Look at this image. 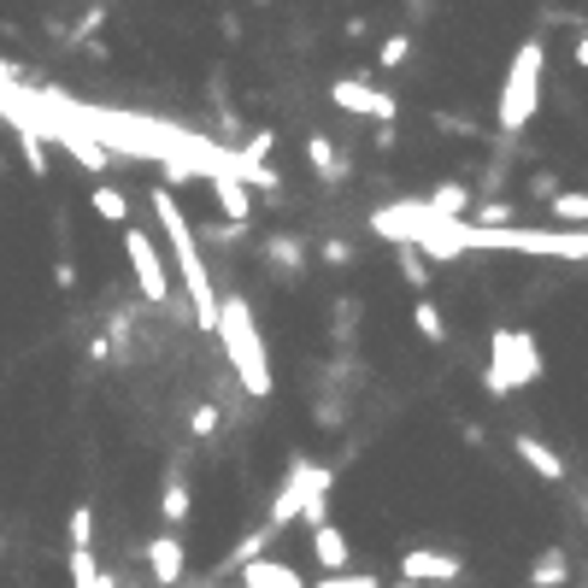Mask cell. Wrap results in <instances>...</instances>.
<instances>
[{
  "mask_svg": "<svg viewBox=\"0 0 588 588\" xmlns=\"http://www.w3.org/2000/svg\"><path fill=\"white\" fill-rule=\"evenodd\" d=\"M147 206H154V218H159V229H165V247H171V259H177V277H183V288H188V318H195V330L218 335L224 301H218V288H213V271H206V259H200L195 224H188V213L177 206V195H171L165 183L147 188Z\"/></svg>",
  "mask_w": 588,
  "mask_h": 588,
  "instance_id": "obj_1",
  "label": "cell"
},
{
  "mask_svg": "<svg viewBox=\"0 0 588 588\" xmlns=\"http://www.w3.org/2000/svg\"><path fill=\"white\" fill-rule=\"evenodd\" d=\"M218 342L236 365V383L247 389V401H271L277 376H271V353H265V335L254 324V306L242 294H224V312H218Z\"/></svg>",
  "mask_w": 588,
  "mask_h": 588,
  "instance_id": "obj_2",
  "label": "cell"
},
{
  "mask_svg": "<svg viewBox=\"0 0 588 588\" xmlns=\"http://www.w3.org/2000/svg\"><path fill=\"white\" fill-rule=\"evenodd\" d=\"M330 489H335V471L318 465V459H288V471L277 482V494H271L265 507V530H288V523H306V530H318L330 523Z\"/></svg>",
  "mask_w": 588,
  "mask_h": 588,
  "instance_id": "obj_3",
  "label": "cell"
},
{
  "mask_svg": "<svg viewBox=\"0 0 588 588\" xmlns=\"http://www.w3.org/2000/svg\"><path fill=\"white\" fill-rule=\"evenodd\" d=\"M541 71H548V41L541 36L518 41V53L507 66V82H500V107H494V124L507 136H518L523 124L541 112Z\"/></svg>",
  "mask_w": 588,
  "mask_h": 588,
  "instance_id": "obj_4",
  "label": "cell"
},
{
  "mask_svg": "<svg viewBox=\"0 0 588 588\" xmlns=\"http://www.w3.org/2000/svg\"><path fill=\"white\" fill-rule=\"evenodd\" d=\"M541 371H548V360H541V342L530 330H494L489 371H482V389H489L494 401H512V394H523L530 383H541Z\"/></svg>",
  "mask_w": 588,
  "mask_h": 588,
  "instance_id": "obj_5",
  "label": "cell"
},
{
  "mask_svg": "<svg viewBox=\"0 0 588 588\" xmlns=\"http://www.w3.org/2000/svg\"><path fill=\"white\" fill-rule=\"evenodd\" d=\"M330 100H335V107H342L347 118H371V124H383V130H389L394 118H401V100H394L389 89H376L371 71H360V77H335V82H330Z\"/></svg>",
  "mask_w": 588,
  "mask_h": 588,
  "instance_id": "obj_6",
  "label": "cell"
},
{
  "mask_svg": "<svg viewBox=\"0 0 588 588\" xmlns=\"http://www.w3.org/2000/svg\"><path fill=\"white\" fill-rule=\"evenodd\" d=\"M124 259H130L136 283H141V301L154 306H171V277H165V254L147 229H124Z\"/></svg>",
  "mask_w": 588,
  "mask_h": 588,
  "instance_id": "obj_7",
  "label": "cell"
},
{
  "mask_svg": "<svg viewBox=\"0 0 588 588\" xmlns=\"http://www.w3.org/2000/svg\"><path fill=\"white\" fill-rule=\"evenodd\" d=\"M465 577V559L448 548H406L401 553V582L424 588V582H459Z\"/></svg>",
  "mask_w": 588,
  "mask_h": 588,
  "instance_id": "obj_8",
  "label": "cell"
},
{
  "mask_svg": "<svg viewBox=\"0 0 588 588\" xmlns=\"http://www.w3.org/2000/svg\"><path fill=\"white\" fill-rule=\"evenodd\" d=\"M206 188H213V200H218V213L229 218V224H247L254 218V188H247L242 177H236V154H229L213 177H206Z\"/></svg>",
  "mask_w": 588,
  "mask_h": 588,
  "instance_id": "obj_9",
  "label": "cell"
},
{
  "mask_svg": "<svg viewBox=\"0 0 588 588\" xmlns=\"http://www.w3.org/2000/svg\"><path fill=\"white\" fill-rule=\"evenodd\" d=\"M147 571H154L159 588H177V582H183L188 553H183V536H177V530H165L159 541H147Z\"/></svg>",
  "mask_w": 588,
  "mask_h": 588,
  "instance_id": "obj_10",
  "label": "cell"
},
{
  "mask_svg": "<svg viewBox=\"0 0 588 588\" xmlns=\"http://www.w3.org/2000/svg\"><path fill=\"white\" fill-rule=\"evenodd\" d=\"M512 448H518V459H523V465H530L541 482H565V477H571V471H565V459H559L541 435H512Z\"/></svg>",
  "mask_w": 588,
  "mask_h": 588,
  "instance_id": "obj_11",
  "label": "cell"
},
{
  "mask_svg": "<svg viewBox=\"0 0 588 588\" xmlns=\"http://www.w3.org/2000/svg\"><path fill=\"white\" fill-rule=\"evenodd\" d=\"M312 559H318V571L330 577V571H347L353 565V548H347V536L335 530V523H318V530H312Z\"/></svg>",
  "mask_w": 588,
  "mask_h": 588,
  "instance_id": "obj_12",
  "label": "cell"
},
{
  "mask_svg": "<svg viewBox=\"0 0 588 588\" xmlns=\"http://www.w3.org/2000/svg\"><path fill=\"white\" fill-rule=\"evenodd\" d=\"M271 541H277V530H265V523H259V530H247V536L236 541V548L224 553L218 577H242V571H247V565H254V559H265V548H271Z\"/></svg>",
  "mask_w": 588,
  "mask_h": 588,
  "instance_id": "obj_13",
  "label": "cell"
},
{
  "mask_svg": "<svg viewBox=\"0 0 588 588\" xmlns=\"http://www.w3.org/2000/svg\"><path fill=\"white\" fill-rule=\"evenodd\" d=\"M236 582L242 588H306V577L294 571V565H283V559H254Z\"/></svg>",
  "mask_w": 588,
  "mask_h": 588,
  "instance_id": "obj_14",
  "label": "cell"
},
{
  "mask_svg": "<svg viewBox=\"0 0 588 588\" xmlns=\"http://www.w3.org/2000/svg\"><path fill=\"white\" fill-rule=\"evenodd\" d=\"M306 165H312L318 183H342L347 177V159H342V147H335L330 136H306Z\"/></svg>",
  "mask_w": 588,
  "mask_h": 588,
  "instance_id": "obj_15",
  "label": "cell"
},
{
  "mask_svg": "<svg viewBox=\"0 0 588 588\" xmlns=\"http://www.w3.org/2000/svg\"><path fill=\"white\" fill-rule=\"evenodd\" d=\"M530 588H571V553L565 548H541L530 565Z\"/></svg>",
  "mask_w": 588,
  "mask_h": 588,
  "instance_id": "obj_16",
  "label": "cell"
},
{
  "mask_svg": "<svg viewBox=\"0 0 588 588\" xmlns=\"http://www.w3.org/2000/svg\"><path fill=\"white\" fill-rule=\"evenodd\" d=\"M188 507H195V500H188V482H183V471H171V477H165V489H159V518H165V530H183Z\"/></svg>",
  "mask_w": 588,
  "mask_h": 588,
  "instance_id": "obj_17",
  "label": "cell"
},
{
  "mask_svg": "<svg viewBox=\"0 0 588 588\" xmlns=\"http://www.w3.org/2000/svg\"><path fill=\"white\" fill-rule=\"evenodd\" d=\"M89 206H95V218L100 224H130V195L124 188H112V183H95V195H89Z\"/></svg>",
  "mask_w": 588,
  "mask_h": 588,
  "instance_id": "obj_18",
  "label": "cell"
},
{
  "mask_svg": "<svg viewBox=\"0 0 588 588\" xmlns=\"http://www.w3.org/2000/svg\"><path fill=\"white\" fill-rule=\"evenodd\" d=\"M548 218L565 224V229H588V195L582 188H559V195L548 200Z\"/></svg>",
  "mask_w": 588,
  "mask_h": 588,
  "instance_id": "obj_19",
  "label": "cell"
},
{
  "mask_svg": "<svg viewBox=\"0 0 588 588\" xmlns=\"http://www.w3.org/2000/svg\"><path fill=\"white\" fill-rule=\"evenodd\" d=\"M471 206H477V200H471V188H465V183H453V177L430 195V213H435V218H471Z\"/></svg>",
  "mask_w": 588,
  "mask_h": 588,
  "instance_id": "obj_20",
  "label": "cell"
},
{
  "mask_svg": "<svg viewBox=\"0 0 588 588\" xmlns=\"http://www.w3.org/2000/svg\"><path fill=\"white\" fill-rule=\"evenodd\" d=\"M71 588H118V577L100 571L95 548H71Z\"/></svg>",
  "mask_w": 588,
  "mask_h": 588,
  "instance_id": "obj_21",
  "label": "cell"
},
{
  "mask_svg": "<svg viewBox=\"0 0 588 588\" xmlns=\"http://www.w3.org/2000/svg\"><path fill=\"white\" fill-rule=\"evenodd\" d=\"M412 324H418V335H424L430 347H448V318H441V306L430 301V294L412 301Z\"/></svg>",
  "mask_w": 588,
  "mask_h": 588,
  "instance_id": "obj_22",
  "label": "cell"
},
{
  "mask_svg": "<svg viewBox=\"0 0 588 588\" xmlns=\"http://www.w3.org/2000/svg\"><path fill=\"white\" fill-rule=\"evenodd\" d=\"M265 259H271V271H283V277H294V271L306 265V247L294 242V236H265Z\"/></svg>",
  "mask_w": 588,
  "mask_h": 588,
  "instance_id": "obj_23",
  "label": "cell"
},
{
  "mask_svg": "<svg viewBox=\"0 0 588 588\" xmlns=\"http://www.w3.org/2000/svg\"><path fill=\"white\" fill-rule=\"evenodd\" d=\"M12 136H18V154H24L30 177H48V141H41L30 124H12Z\"/></svg>",
  "mask_w": 588,
  "mask_h": 588,
  "instance_id": "obj_24",
  "label": "cell"
},
{
  "mask_svg": "<svg viewBox=\"0 0 588 588\" xmlns=\"http://www.w3.org/2000/svg\"><path fill=\"white\" fill-rule=\"evenodd\" d=\"M406 59H412V36L406 30L383 36V48H376V71H394V66H406Z\"/></svg>",
  "mask_w": 588,
  "mask_h": 588,
  "instance_id": "obj_25",
  "label": "cell"
},
{
  "mask_svg": "<svg viewBox=\"0 0 588 588\" xmlns=\"http://www.w3.org/2000/svg\"><path fill=\"white\" fill-rule=\"evenodd\" d=\"M66 536H71V548H95V507H89V500H77V507H71Z\"/></svg>",
  "mask_w": 588,
  "mask_h": 588,
  "instance_id": "obj_26",
  "label": "cell"
},
{
  "mask_svg": "<svg viewBox=\"0 0 588 588\" xmlns=\"http://www.w3.org/2000/svg\"><path fill=\"white\" fill-rule=\"evenodd\" d=\"M306 588H383V577L376 571H330V577L306 582Z\"/></svg>",
  "mask_w": 588,
  "mask_h": 588,
  "instance_id": "obj_27",
  "label": "cell"
},
{
  "mask_svg": "<svg viewBox=\"0 0 588 588\" xmlns=\"http://www.w3.org/2000/svg\"><path fill=\"white\" fill-rule=\"evenodd\" d=\"M401 277L424 294L430 288V265H424V254H418V247H401Z\"/></svg>",
  "mask_w": 588,
  "mask_h": 588,
  "instance_id": "obj_28",
  "label": "cell"
},
{
  "mask_svg": "<svg viewBox=\"0 0 588 588\" xmlns=\"http://www.w3.org/2000/svg\"><path fill=\"white\" fill-rule=\"evenodd\" d=\"M218 424H224V412H218V401H200V406H195V418H188V430H195V441H206V435H218Z\"/></svg>",
  "mask_w": 588,
  "mask_h": 588,
  "instance_id": "obj_29",
  "label": "cell"
},
{
  "mask_svg": "<svg viewBox=\"0 0 588 588\" xmlns=\"http://www.w3.org/2000/svg\"><path fill=\"white\" fill-rule=\"evenodd\" d=\"M271 147H277V130H254V136L242 141V159H259V165H265Z\"/></svg>",
  "mask_w": 588,
  "mask_h": 588,
  "instance_id": "obj_30",
  "label": "cell"
},
{
  "mask_svg": "<svg viewBox=\"0 0 588 588\" xmlns=\"http://www.w3.org/2000/svg\"><path fill=\"white\" fill-rule=\"evenodd\" d=\"M318 254H324V265H335V271H342V265H353V247H347L342 236H330V242L318 247Z\"/></svg>",
  "mask_w": 588,
  "mask_h": 588,
  "instance_id": "obj_31",
  "label": "cell"
},
{
  "mask_svg": "<svg viewBox=\"0 0 588 588\" xmlns=\"http://www.w3.org/2000/svg\"><path fill=\"white\" fill-rule=\"evenodd\" d=\"M435 130H441V136H477V124H465V118H448V112H435Z\"/></svg>",
  "mask_w": 588,
  "mask_h": 588,
  "instance_id": "obj_32",
  "label": "cell"
},
{
  "mask_svg": "<svg viewBox=\"0 0 588 588\" xmlns=\"http://www.w3.org/2000/svg\"><path fill=\"white\" fill-rule=\"evenodd\" d=\"M530 188H536V200H553V195H559V177H553V171H536Z\"/></svg>",
  "mask_w": 588,
  "mask_h": 588,
  "instance_id": "obj_33",
  "label": "cell"
},
{
  "mask_svg": "<svg viewBox=\"0 0 588 588\" xmlns=\"http://www.w3.org/2000/svg\"><path fill=\"white\" fill-rule=\"evenodd\" d=\"M342 36H347V41H365V36H371V18H360V12H353L347 24H342Z\"/></svg>",
  "mask_w": 588,
  "mask_h": 588,
  "instance_id": "obj_34",
  "label": "cell"
},
{
  "mask_svg": "<svg viewBox=\"0 0 588 588\" xmlns=\"http://www.w3.org/2000/svg\"><path fill=\"white\" fill-rule=\"evenodd\" d=\"M53 283H59V288H77V265L59 259V265H53Z\"/></svg>",
  "mask_w": 588,
  "mask_h": 588,
  "instance_id": "obj_35",
  "label": "cell"
},
{
  "mask_svg": "<svg viewBox=\"0 0 588 588\" xmlns=\"http://www.w3.org/2000/svg\"><path fill=\"white\" fill-rule=\"evenodd\" d=\"M571 66H577V71H588V30L577 36V48H571Z\"/></svg>",
  "mask_w": 588,
  "mask_h": 588,
  "instance_id": "obj_36",
  "label": "cell"
},
{
  "mask_svg": "<svg viewBox=\"0 0 588 588\" xmlns=\"http://www.w3.org/2000/svg\"><path fill=\"white\" fill-rule=\"evenodd\" d=\"M0 171H7V159H0Z\"/></svg>",
  "mask_w": 588,
  "mask_h": 588,
  "instance_id": "obj_37",
  "label": "cell"
},
{
  "mask_svg": "<svg viewBox=\"0 0 588 588\" xmlns=\"http://www.w3.org/2000/svg\"><path fill=\"white\" fill-rule=\"evenodd\" d=\"M259 7H265V0H259Z\"/></svg>",
  "mask_w": 588,
  "mask_h": 588,
  "instance_id": "obj_38",
  "label": "cell"
}]
</instances>
